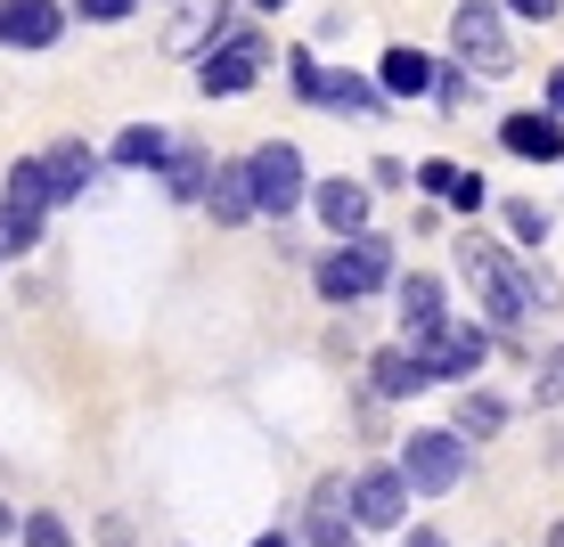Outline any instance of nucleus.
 <instances>
[{
  "instance_id": "f257e3e1",
  "label": "nucleus",
  "mask_w": 564,
  "mask_h": 547,
  "mask_svg": "<svg viewBox=\"0 0 564 547\" xmlns=\"http://www.w3.org/2000/svg\"><path fill=\"white\" fill-rule=\"evenodd\" d=\"M384 278H393V245H384V238H344L319 262V295L327 303H360V295H377Z\"/></svg>"
},
{
  "instance_id": "f03ea898",
  "label": "nucleus",
  "mask_w": 564,
  "mask_h": 547,
  "mask_svg": "<svg viewBox=\"0 0 564 547\" xmlns=\"http://www.w3.org/2000/svg\"><path fill=\"white\" fill-rule=\"evenodd\" d=\"M451 42H458V57H466L475 74H508V66H516L508 17H499L491 0H458V9H451Z\"/></svg>"
},
{
  "instance_id": "7ed1b4c3",
  "label": "nucleus",
  "mask_w": 564,
  "mask_h": 547,
  "mask_svg": "<svg viewBox=\"0 0 564 547\" xmlns=\"http://www.w3.org/2000/svg\"><path fill=\"white\" fill-rule=\"evenodd\" d=\"M458 474H466V441L451 434V425L410 434V449H401V482H410V491L442 499V491H458Z\"/></svg>"
},
{
  "instance_id": "20e7f679",
  "label": "nucleus",
  "mask_w": 564,
  "mask_h": 547,
  "mask_svg": "<svg viewBox=\"0 0 564 547\" xmlns=\"http://www.w3.org/2000/svg\"><path fill=\"white\" fill-rule=\"evenodd\" d=\"M246 180H254V212H270V221H286L303 197H311V180H303V155L286 147V140H270L246 155Z\"/></svg>"
},
{
  "instance_id": "39448f33",
  "label": "nucleus",
  "mask_w": 564,
  "mask_h": 547,
  "mask_svg": "<svg viewBox=\"0 0 564 547\" xmlns=\"http://www.w3.org/2000/svg\"><path fill=\"white\" fill-rule=\"evenodd\" d=\"M262 42H254V33H229V42L221 50H213L205 57V66H197V83H205V99H238V90H254V74H262Z\"/></svg>"
},
{
  "instance_id": "423d86ee",
  "label": "nucleus",
  "mask_w": 564,
  "mask_h": 547,
  "mask_svg": "<svg viewBox=\"0 0 564 547\" xmlns=\"http://www.w3.org/2000/svg\"><path fill=\"white\" fill-rule=\"evenodd\" d=\"M410 515V482H401V466H368L352 482V523L360 532H393V523Z\"/></svg>"
},
{
  "instance_id": "0eeeda50",
  "label": "nucleus",
  "mask_w": 564,
  "mask_h": 547,
  "mask_svg": "<svg viewBox=\"0 0 564 547\" xmlns=\"http://www.w3.org/2000/svg\"><path fill=\"white\" fill-rule=\"evenodd\" d=\"M417 360H425V376H434V384H451V376H475V368L491 360V336H482L475 319H451L434 343L417 351Z\"/></svg>"
},
{
  "instance_id": "6e6552de",
  "label": "nucleus",
  "mask_w": 564,
  "mask_h": 547,
  "mask_svg": "<svg viewBox=\"0 0 564 547\" xmlns=\"http://www.w3.org/2000/svg\"><path fill=\"white\" fill-rule=\"evenodd\" d=\"M295 90L319 107H344V114H377L384 107V83H360V74H319L311 57H295Z\"/></svg>"
},
{
  "instance_id": "1a4fd4ad",
  "label": "nucleus",
  "mask_w": 564,
  "mask_h": 547,
  "mask_svg": "<svg viewBox=\"0 0 564 547\" xmlns=\"http://www.w3.org/2000/svg\"><path fill=\"white\" fill-rule=\"evenodd\" d=\"M442 327H451V310H442V278L410 270V278H401V336H410V351H425Z\"/></svg>"
},
{
  "instance_id": "9d476101",
  "label": "nucleus",
  "mask_w": 564,
  "mask_h": 547,
  "mask_svg": "<svg viewBox=\"0 0 564 547\" xmlns=\"http://www.w3.org/2000/svg\"><path fill=\"white\" fill-rule=\"evenodd\" d=\"M57 25H66L57 0H0V42H9V50H50Z\"/></svg>"
},
{
  "instance_id": "9b49d317",
  "label": "nucleus",
  "mask_w": 564,
  "mask_h": 547,
  "mask_svg": "<svg viewBox=\"0 0 564 547\" xmlns=\"http://www.w3.org/2000/svg\"><path fill=\"white\" fill-rule=\"evenodd\" d=\"M311 205H319V221L336 229V238H368V188L360 180H319Z\"/></svg>"
},
{
  "instance_id": "f8f14e48",
  "label": "nucleus",
  "mask_w": 564,
  "mask_h": 547,
  "mask_svg": "<svg viewBox=\"0 0 564 547\" xmlns=\"http://www.w3.org/2000/svg\"><path fill=\"white\" fill-rule=\"evenodd\" d=\"M42 172H50V205H74L90 188V172H99V155H90L83 140H57L50 155H42Z\"/></svg>"
},
{
  "instance_id": "ddd939ff",
  "label": "nucleus",
  "mask_w": 564,
  "mask_h": 547,
  "mask_svg": "<svg viewBox=\"0 0 564 547\" xmlns=\"http://www.w3.org/2000/svg\"><path fill=\"white\" fill-rule=\"evenodd\" d=\"M499 140H508V155L556 164V155H564V123H556V114H508V123H499Z\"/></svg>"
},
{
  "instance_id": "4468645a",
  "label": "nucleus",
  "mask_w": 564,
  "mask_h": 547,
  "mask_svg": "<svg viewBox=\"0 0 564 547\" xmlns=\"http://www.w3.org/2000/svg\"><path fill=\"white\" fill-rule=\"evenodd\" d=\"M205 205H213V221H221V229L254 221V180H246V164H213V188H205Z\"/></svg>"
},
{
  "instance_id": "2eb2a0df",
  "label": "nucleus",
  "mask_w": 564,
  "mask_h": 547,
  "mask_svg": "<svg viewBox=\"0 0 564 547\" xmlns=\"http://www.w3.org/2000/svg\"><path fill=\"white\" fill-rule=\"evenodd\" d=\"M221 17H229V0H197V9H181V17H172V33H164V50L172 57H197V42L221 33Z\"/></svg>"
},
{
  "instance_id": "dca6fc26",
  "label": "nucleus",
  "mask_w": 564,
  "mask_h": 547,
  "mask_svg": "<svg viewBox=\"0 0 564 547\" xmlns=\"http://www.w3.org/2000/svg\"><path fill=\"white\" fill-rule=\"evenodd\" d=\"M368 376H377V393H384V401H401V393H425V384H434V376H425V360H417V351H377V360H368Z\"/></svg>"
},
{
  "instance_id": "f3484780",
  "label": "nucleus",
  "mask_w": 564,
  "mask_h": 547,
  "mask_svg": "<svg viewBox=\"0 0 564 547\" xmlns=\"http://www.w3.org/2000/svg\"><path fill=\"white\" fill-rule=\"evenodd\" d=\"M417 90H434V66L401 42V50H384V99H417Z\"/></svg>"
},
{
  "instance_id": "a211bd4d",
  "label": "nucleus",
  "mask_w": 564,
  "mask_h": 547,
  "mask_svg": "<svg viewBox=\"0 0 564 547\" xmlns=\"http://www.w3.org/2000/svg\"><path fill=\"white\" fill-rule=\"evenodd\" d=\"M9 212H33V221L50 212V172H42V155H33V164H9Z\"/></svg>"
},
{
  "instance_id": "6ab92c4d",
  "label": "nucleus",
  "mask_w": 564,
  "mask_h": 547,
  "mask_svg": "<svg viewBox=\"0 0 564 547\" xmlns=\"http://www.w3.org/2000/svg\"><path fill=\"white\" fill-rule=\"evenodd\" d=\"M499 425H508V408H499L491 393H466V401H458V425H451V434H458V441H491Z\"/></svg>"
},
{
  "instance_id": "aec40b11",
  "label": "nucleus",
  "mask_w": 564,
  "mask_h": 547,
  "mask_svg": "<svg viewBox=\"0 0 564 547\" xmlns=\"http://www.w3.org/2000/svg\"><path fill=\"white\" fill-rule=\"evenodd\" d=\"M115 164H172V140L155 123H131L123 140H115Z\"/></svg>"
},
{
  "instance_id": "412c9836",
  "label": "nucleus",
  "mask_w": 564,
  "mask_h": 547,
  "mask_svg": "<svg viewBox=\"0 0 564 547\" xmlns=\"http://www.w3.org/2000/svg\"><path fill=\"white\" fill-rule=\"evenodd\" d=\"M164 188H172V197H205V188H213V164H205V155H172V164H164Z\"/></svg>"
},
{
  "instance_id": "4be33fe9",
  "label": "nucleus",
  "mask_w": 564,
  "mask_h": 547,
  "mask_svg": "<svg viewBox=\"0 0 564 547\" xmlns=\"http://www.w3.org/2000/svg\"><path fill=\"white\" fill-rule=\"evenodd\" d=\"M42 245V221H33V212H9L0 205V253H33Z\"/></svg>"
},
{
  "instance_id": "5701e85b",
  "label": "nucleus",
  "mask_w": 564,
  "mask_h": 547,
  "mask_svg": "<svg viewBox=\"0 0 564 547\" xmlns=\"http://www.w3.org/2000/svg\"><path fill=\"white\" fill-rule=\"evenodd\" d=\"M508 229H516V245H549V212H540L532 197L508 205Z\"/></svg>"
},
{
  "instance_id": "b1692460",
  "label": "nucleus",
  "mask_w": 564,
  "mask_h": 547,
  "mask_svg": "<svg viewBox=\"0 0 564 547\" xmlns=\"http://www.w3.org/2000/svg\"><path fill=\"white\" fill-rule=\"evenodd\" d=\"M25 547H74V532L57 515H25Z\"/></svg>"
},
{
  "instance_id": "393cba45",
  "label": "nucleus",
  "mask_w": 564,
  "mask_h": 547,
  "mask_svg": "<svg viewBox=\"0 0 564 547\" xmlns=\"http://www.w3.org/2000/svg\"><path fill=\"white\" fill-rule=\"evenodd\" d=\"M458 180H466V172H458V164H442V155H434V164H417V188H425V197H451Z\"/></svg>"
},
{
  "instance_id": "a878e982",
  "label": "nucleus",
  "mask_w": 564,
  "mask_h": 547,
  "mask_svg": "<svg viewBox=\"0 0 564 547\" xmlns=\"http://www.w3.org/2000/svg\"><path fill=\"white\" fill-rule=\"evenodd\" d=\"M74 9H83L90 25H115V17H131V9H140V0H74Z\"/></svg>"
},
{
  "instance_id": "bb28decb",
  "label": "nucleus",
  "mask_w": 564,
  "mask_h": 547,
  "mask_svg": "<svg viewBox=\"0 0 564 547\" xmlns=\"http://www.w3.org/2000/svg\"><path fill=\"white\" fill-rule=\"evenodd\" d=\"M434 99L442 107H466V99H475V83H466V74H434Z\"/></svg>"
},
{
  "instance_id": "cd10ccee",
  "label": "nucleus",
  "mask_w": 564,
  "mask_h": 547,
  "mask_svg": "<svg viewBox=\"0 0 564 547\" xmlns=\"http://www.w3.org/2000/svg\"><path fill=\"white\" fill-rule=\"evenodd\" d=\"M532 393H540V408H556V401H564V360L540 368V384H532Z\"/></svg>"
},
{
  "instance_id": "c85d7f7f",
  "label": "nucleus",
  "mask_w": 564,
  "mask_h": 547,
  "mask_svg": "<svg viewBox=\"0 0 564 547\" xmlns=\"http://www.w3.org/2000/svg\"><path fill=\"white\" fill-rule=\"evenodd\" d=\"M451 205H458V212H482V180H475V172H466V180L451 188Z\"/></svg>"
},
{
  "instance_id": "c756f323",
  "label": "nucleus",
  "mask_w": 564,
  "mask_h": 547,
  "mask_svg": "<svg viewBox=\"0 0 564 547\" xmlns=\"http://www.w3.org/2000/svg\"><path fill=\"white\" fill-rule=\"evenodd\" d=\"M516 17H556V0H508Z\"/></svg>"
},
{
  "instance_id": "7c9ffc66",
  "label": "nucleus",
  "mask_w": 564,
  "mask_h": 547,
  "mask_svg": "<svg viewBox=\"0 0 564 547\" xmlns=\"http://www.w3.org/2000/svg\"><path fill=\"white\" fill-rule=\"evenodd\" d=\"M549 107L564 114V74H549Z\"/></svg>"
},
{
  "instance_id": "2f4dec72",
  "label": "nucleus",
  "mask_w": 564,
  "mask_h": 547,
  "mask_svg": "<svg viewBox=\"0 0 564 547\" xmlns=\"http://www.w3.org/2000/svg\"><path fill=\"white\" fill-rule=\"evenodd\" d=\"M401 547H442V532H410V539H401Z\"/></svg>"
},
{
  "instance_id": "473e14b6",
  "label": "nucleus",
  "mask_w": 564,
  "mask_h": 547,
  "mask_svg": "<svg viewBox=\"0 0 564 547\" xmlns=\"http://www.w3.org/2000/svg\"><path fill=\"white\" fill-rule=\"evenodd\" d=\"M254 547H295V539H286V532H270V539H254Z\"/></svg>"
},
{
  "instance_id": "72a5a7b5",
  "label": "nucleus",
  "mask_w": 564,
  "mask_h": 547,
  "mask_svg": "<svg viewBox=\"0 0 564 547\" xmlns=\"http://www.w3.org/2000/svg\"><path fill=\"white\" fill-rule=\"evenodd\" d=\"M9 523H17V515H9V499H0V532H9Z\"/></svg>"
},
{
  "instance_id": "f704fd0d",
  "label": "nucleus",
  "mask_w": 564,
  "mask_h": 547,
  "mask_svg": "<svg viewBox=\"0 0 564 547\" xmlns=\"http://www.w3.org/2000/svg\"><path fill=\"white\" fill-rule=\"evenodd\" d=\"M254 9H286V0H254Z\"/></svg>"
}]
</instances>
